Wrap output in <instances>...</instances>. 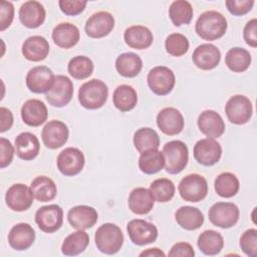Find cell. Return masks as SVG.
Listing matches in <instances>:
<instances>
[{
  "label": "cell",
  "mask_w": 257,
  "mask_h": 257,
  "mask_svg": "<svg viewBox=\"0 0 257 257\" xmlns=\"http://www.w3.org/2000/svg\"><path fill=\"white\" fill-rule=\"evenodd\" d=\"M93 62L84 55H77L71 58L67 65L68 73L75 79H84L93 72Z\"/></svg>",
  "instance_id": "60d3db41"
},
{
  "label": "cell",
  "mask_w": 257,
  "mask_h": 257,
  "mask_svg": "<svg viewBox=\"0 0 257 257\" xmlns=\"http://www.w3.org/2000/svg\"><path fill=\"white\" fill-rule=\"evenodd\" d=\"M126 231L131 241L138 246L154 243L158 238L157 227L143 219L131 220L126 225Z\"/></svg>",
  "instance_id": "30bf717a"
},
{
  "label": "cell",
  "mask_w": 257,
  "mask_h": 257,
  "mask_svg": "<svg viewBox=\"0 0 257 257\" xmlns=\"http://www.w3.org/2000/svg\"><path fill=\"white\" fill-rule=\"evenodd\" d=\"M225 112L230 122L234 124H244L248 122L252 116V102L245 95H233L228 99L225 105Z\"/></svg>",
  "instance_id": "52a82bcc"
},
{
  "label": "cell",
  "mask_w": 257,
  "mask_h": 257,
  "mask_svg": "<svg viewBox=\"0 0 257 257\" xmlns=\"http://www.w3.org/2000/svg\"><path fill=\"white\" fill-rule=\"evenodd\" d=\"M114 27V18L107 11L92 14L85 22V33L91 38H101L108 35Z\"/></svg>",
  "instance_id": "2e32d148"
},
{
  "label": "cell",
  "mask_w": 257,
  "mask_h": 257,
  "mask_svg": "<svg viewBox=\"0 0 257 257\" xmlns=\"http://www.w3.org/2000/svg\"><path fill=\"white\" fill-rule=\"evenodd\" d=\"M166 51L172 56H182L189 49V40L188 38L181 33H172L170 34L165 41Z\"/></svg>",
  "instance_id": "7bdbcfd3"
},
{
  "label": "cell",
  "mask_w": 257,
  "mask_h": 257,
  "mask_svg": "<svg viewBox=\"0 0 257 257\" xmlns=\"http://www.w3.org/2000/svg\"><path fill=\"white\" fill-rule=\"evenodd\" d=\"M214 185L216 193L222 198H231L235 196L240 188L238 178L230 172L220 174L215 179Z\"/></svg>",
  "instance_id": "f35d334b"
},
{
  "label": "cell",
  "mask_w": 257,
  "mask_h": 257,
  "mask_svg": "<svg viewBox=\"0 0 257 257\" xmlns=\"http://www.w3.org/2000/svg\"><path fill=\"white\" fill-rule=\"evenodd\" d=\"M164 167L165 157L163 152L159 151L158 149L146 151L141 154L139 159V168L143 173L153 175L163 170Z\"/></svg>",
  "instance_id": "d590c367"
},
{
  "label": "cell",
  "mask_w": 257,
  "mask_h": 257,
  "mask_svg": "<svg viewBox=\"0 0 257 257\" xmlns=\"http://www.w3.org/2000/svg\"><path fill=\"white\" fill-rule=\"evenodd\" d=\"M33 194L24 184H14L6 192L5 201L9 209L15 212L28 210L33 203Z\"/></svg>",
  "instance_id": "9a60e30c"
},
{
  "label": "cell",
  "mask_w": 257,
  "mask_h": 257,
  "mask_svg": "<svg viewBox=\"0 0 257 257\" xmlns=\"http://www.w3.org/2000/svg\"><path fill=\"white\" fill-rule=\"evenodd\" d=\"M73 95V83L65 75H56L51 88L45 93L49 104L62 107L69 103Z\"/></svg>",
  "instance_id": "9c48e42d"
},
{
  "label": "cell",
  "mask_w": 257,
  "mask_h": 257,
  "mask_svg": "<svg viewBox=\"0 0 257 257\" xmlns=\"http://www.w3.org/2000/svg\"><path fill=\"white\" fill-rule=\"evenodd\" d=\"M123 38L130 47L138 50L149 48L154 40L152 31L143 25H133L126 28Z\"/></svg>",
  "instance_id": "484cf974"
},
{
  "label": "cell",
  "mask_w": 257,
  "mask_h": 257,
  "mask_svg": "<svg viewBox=\"0 0 257 257\" xmlns=\"http://www.w3.org/2000/svg\"><path fill=\"white\" fill-rule=\"evenodd\" d=\"M174 183L166 178L155 180L150 186V192L152 193L155 201L160 203H166L173 199L175 195Z\"/></svg>",
  "instance_id": "b9f144b4"
},
{
  "label": "cell",
  "mask_w": 257,
  "mask_h": 257,
  "mask_svg": "<svg viewBox=\"0 0 257 257\" xmlns=\"http://www.w3.org/2000/svg\"><path fill=\"white\" fill-rule=\"evenodd\" d=\"M98 219L96 210L90 206L79 205L71 208L67 213V220L71 227L77 230L91 228Z\"/></svg>",
  "instance_id": "44dd1931"
},
{
  "label": "cell",
  "mask_w": 257,
  "mask_h": 257,
  "mask_svg": "<svg viewBox=\"0 0 257 257\" xmlns=\"http://www.w3.org/2000/svg\"><path fill=\"white\" fill-rule=\"evenodd\" d=\"M209 220L217 227L231 228L239 220V208L231 202H217L209 210Z\"/></svg>",
  "instance_id": "8992f818"
},
{
  "label": "cell",
  "mask_w": 257,
  "mask_h": 257,
  "mask_svg": "<svg viewBox=\"0 0 257 257\" xmlns=\"http://www.w3.org/2000/svg\"><path fill=\"white\" fill-rule=\"evenodd\" d=\"M251 54L241 47H233L228 50L225 56V63L233 72H244L251 64Z\"/></svg>",
  "instance_id": "8d00e7d4"
},
{
  "label": "cell",
  "mask_w": 257,
  "mask_h": 257,
  "mask_svg": "<svg viewBox=\"0 0 257 257\" xmlns=\"http://www.w3.org/2000/svg\"><path fill=\"white\" fill-rule=\"evenodd\" d=\"M243 37L245 42L251 46H257V19L253 18L248 21L243 30Z\"/></svg>",
  "instance_id": "681fc988"
},
{
  "label": "cell",
  "mask_w": 257,
  "mask_h": 257,
  "mask_svg": "<svg viewBox=\"0 0 257 257\" xmlns=\"http://www.w3.org/2000/svg\"><path fill=\"white\" fill-rule=\"evenodd\" d=\"M169 16L175 26L189 24L193 18V7L186 0L174 1L169 8Z\"/></svg>",
  "instance_id": "ab89813d"
},
{
  "label": "cell",
  "mask_w": 257,
  "mask_h": 257,
  "mask_svg": "<svg viewBox=\"0 0 257 257\" xmlns=\"http://www.w3.org/2000/svg\"><path fill=\"white\" fill-rule=\"evenodd\" d=\"M69 131L67 125L60 120H50L42 128L41 138L46 148L55 150L62 147L68 140Z\"/></svg>",
  "instance_id": "e0dca14e"
},
{
  "label": "cell",
  "mask_w": 257,
  "mask_h": 257,
  "mask_svg": "<svg viewBox=\"0 0 257 257\" xmlns=\"http://www.w3.org/2000/svg\"><path fill=\"white\" fill-rule=\"evenodd\" d=\"M40 151V144L37 137L31 133L25 132L19 134L15 139L16 155L24 161L35 159Z\"/></svg>",
  "instance_id": "4316f807"
},
{
  "label": "cell",
  "mask_w": 257,
  "mask_h": 257,
  "mask_svg": "<svg viewBox=\"0 0 257 257\" xmlns=\"http://www.w3.org/2000/svg\"><path fill=\"white\" fill-rule=\"evenodd\" d=\"M0 168L4 169L9 166L13 160L14 148L10 141L5 138L0 139Z\"/></svg>",
  "instance_id": "c3c4849f"
},
{
  "label": "cell",
  "mask_w": 257,
  "mask_h": 257,
  "mask_svg": "<svg viewBox=\"0 0 257 257\" xmlns=\"http://www.w3.org/2000/svg\"><path fill=\"white\" fill-rule=\"evenodd\" d=\"M227 19L215 10L202 13L196 21V33L204 40L213 41L221 38L227 31Z\"/></svg>",
  "instance_id": "6da1fadb"
},
{
  "label": "cell",
  "mask_w": 257,
  "mask_h": 257,
  "mask_svg": "<svg viewBox=\"0 0 257 257\" xmlns=\"http://www.w3.org/2000/svg\"><path fill=\"white\" fill-rule=\"evenodd\" d=\"M35 222L41 231L53 233L62 226L63 211L56 204L43 206L36 211Z\"/></svg>",
  "instance_id": "7c38bea8"
},
{
  "label": "cell",
  "mask_w": 257,
  "mask_h": 257,
  "mask_svg": "<svg viewBox=\"0 0 257 257\" xmlns=\"http://www.w3.org/2000/svg\"><path fill=\"white\" fill-rule=\"evenodd\" d=\"M192 59L194 64L203 70H211L215 68L221 59V52L211 43L199 45L193 52Z\"/></svg>",
  "instance_id": "ffe728a7"
},
{
  "label": "cell",
  "mask_w": 257,
  "mask_h": 257,
  "mask_svg": "<svg viewBox=\"0 0 257 257\" xmlns=\"http://www.w3.org/2000/svg\"><path fill=\"white\" fill-rule=\"evenodd\" d=\"M228 11L235 16L247 14L253 7V0H227L225 2Z\"/></svg>",
  "instance_id": "f6af8a7d"
},
{
  "label": "cell",
  "mask_w": 257,
  "mask_h": 257,
  "mask_svg": "<svg viewBox=\"0 0 257 257\" xmlns=\"http://www.w3.org/2000/svg\"><path fill=\"white\" fill-rule=\"evenodd\" d=\"M198 247L205 255H217L224 247L223 236L214 230H206L198 237Z\"/></svg>",
  "instance_id": "836d02e7"
},
{
  "label": "cell",
  "mask_w": 257,
  "mask_h": 257,
  "mask_svg": "<svg viewBox=\"0 0 257 257\" xmlns=\"http://www.w3.org/2000/svg\"><path fill=\"white\" fill-rule=\"evenodd\" d=\"M134 145L139 153L156 150L160 146V138L157 132L151 127H141L134 135Z\"/></svg>",
  "instance_id": "74e56055"
},
{
  "label": "cell",
  "mask_w": 257,
  "mask_h": 257,
  "mask_svg": "<svg viewBox=\"0 0 257 257\" xmlns=\"http://www.w3.org/2000/svg\"><path fill=\"white\" fill-rule=\"evenodd\" d=\"M175 219L183 229L193 231L199 229L204 223L203 213L195 207L183 206L175 213Z\"/></svg>",
  "instance_id": "f546056e"
},
{
  "label": "cell",
  "mask_w": 257,
  "mask_h": 257,
  "mask_svg": "<svg viewBox=\"0 0 257 257\" xmlns=\"http://www.w3.org/2000/svg\"><path fill=\"white\" fill-rule=\"evenodd\" d=\"M169 256H187V257H193L195 256L194 248L191 244L187 242H178L171 248Z\"/></svg>",
  "instance_id": "f907efd6"
},
{
  "label": "cell",
  "mask_w": 257,
  "mask_h": 257,
  "mask_svg": "<svg viewBox=\"0 0 257 257\" xmlns=\"http://www.w3.org/2000/svg\"><path fill=\"white\" fill-rule=\"evenodd\" d=\"M55 75L52 70L44 65L31 68L26 75V85L34 93H46L54 82Z\"/></svg>",
  "instance_id": "4fadbf2b"
},
{
  "label": "cell",
  "mask_w": 257,
  "mask_h": 257,
  "mask_svg": "<svg viewBox=\"0 0 257 257\" xmlns=\"http://www.w3.org/2000/svg\"><path fill=\"white\" fill-rule=\"evenodd\" d=\"M108 95L106 84L96 78L84 82L78 90V101L87 109H97L103 106Z\"/></svg>",
  "instance_id": "3957f363"
},
{
  "label": "cell",
  "mask_w": 257,
  "mask_h": 257,
  "mask_svg": "<svg viewBox=\"0 0 257 257\" xmlns=\"http://www.w3.org/2000/svg\"><path fill=\"white\" fill-rule=\"evenodd\" d=\"M222 156V148L214 139H202L194 146V158L203 166H213Z\"/></svg>",
  "instance_id": "5bb4252c"
},
{
  "label": "cell",
  "mask_w": 257,
  "mask_h": 257,
  "mask_svg": "<svg viewBox=\"0 0 257 257\" xmlns=\"http://www.w3.org/2000/svg\"><path fill=\"white\" fill-rule=\"evenodd\" d=\"M140 256H150V257H152V256H162V257H164L165 253L159 248H150L146 251H143L140 254Z\"/></svg>",
  "instance_id": "f5cc1de1"
},
{
  "label": "cell",
  "mask_w": 257,
  "mask_h": 257,
  "mask_svg": "<svg viewBox=\"0 0 257 257\" xmlns=\"http://www.w3.org/2000/svg\"><path fill=\"white\" fill-rule=\"evenodd\" d=\"M0 118H1V123H0V132L4 133L8 130L11 128L13 124V114L10 109L6 107H0Z\"/></svg>",
  "instance_id": "816d5d0a"
},
{
  "label": "cell",
  "mask_w": 257,
  "mask_h": 257,
  "mask_svg": "<svg viewBox=\"0 0 257 257\" xmlns=\"http://www.w3.org/2000/svg\"><path fill=\"white\" fill-rule=\"evenodd\" d=\"M240 247L249 257L257 256V230L248 229L240 238Z\"/></svg>",
  "instance_id": "ee69618b"
},
{
  "label": "cell",
  "mask_w": 257,
  "mask_h": 257,
  "mask_svg": "<svg viewBox=\"0 0 257 257\" xmlns=\"http://www.w3.org/2000/svg\"><path fill=\"white\" fill-rule=\"evenodd\" d=\"M116 71L124 77H135L137 76L142 68L143 61L142 58L134 52H124L117 56L115 60Z\"/></svg>",
  "instance_id": "4dcf8cb0"
},
{
  "label": "cell",
  "mask_w": 257,
  "mask_h": 257,
  "mask_svg": "<svg viewBox=\"0 0 257 257\" xmlns=\"http://www.w3.org/2000/svg\"><path fill=\"white\" fill-rule=\"evenodd\" d=\"M157 124L165 135L175 136L183 131L185 120L177 108L165 107L157 115Z\"/></svg>",
  "instance_id": "ac0fdd59"
},
{
  "label": "cell",
  "mask_w": 257,
  "mask_h": 257,
  "mask_svg": "<svg viewBox=\"0 0 257 257\" xmlns=\"http://www.w3.org/2000/svg\"><path fill=\"white\" fill-rule=\"evenodd\" d=\"M88 244V234L83 230H77L64 239L61 245V252L66 256H75L82 253Z\"/></svg>",
  "instance_id": "e575fe53"
},
{
  "label": "cell",
  "mask_w": 257,
  "mask_h": 257,
  "mask_svg": "<svg viewBox=\"0 0 257 257\" xmlns=\"http://www.w3.org/2000/svg\"><path fill=\"white\" fill-rule=\"evenodd\" d=\"M34 240L35 232L27 223H18L14 225L8 234L9 245L17 251L28 249L33 244Z\"/></svg>",
  "instance_id": "cb8c5ba5"
},
{
  "label": "cell",
  "mask_w": 257,
  "mask_h": 257,
  "mask_svg": "<svg viewBox=\"0 0 257 257\" xmlns=\"http://www.w3.org/2000/svg\"><path fill=\"white\" fill-rule=\"evenodd\" d=\"M84 155L76 148H66L57 156L56 164L58 171L68 177L79 174L84 166Z\"/></svg>",
  "instance_id": "8fae6325"
},
{
  "label": "cell",
  "mask_w": 257,
  "mask_h": 257,
  "mask_svg": "<svg viewBox=\"0 0 257 257\" xmlns=\"http://www.w3.org/2000/svg\"><path fill=\"white\" fill-rule=\"evenodd\" d=\"M96 248L104 254L117 253L123 244V234L120 228L113 223H104L99 226L94 235Z\"/></svg>",
  "instance_id": "7a4b0ae2"
},
{
  "label": "cell",
  "mask_w": 257,
  "mask_h": 257,
  "mask_svg": "<svg viewBox=\"0 0 257 257\" xmlns=\"http://www.w3.org/2000/svg\"><path fill=\"white\" fill-rule=\"evenodd\" d=\"M14 18V7L11 2H0V30L4 31L8 28Z\"/></svg>",
  "instance_id": "7dc6e473"
},
{
  "label": "cell",
  "mask_w": 257,
  "mask_h": 257,
  "mask_svg": "<svg viewBox=\"0 0 257 257\" xmlns=\"http://www.w3.org/2000/svg\"><path fill=\"white\" fill-rule=\"evenodd\" d=\"M80 34L78 28L69 22L57 24L52 31L53 42L64 49L73 47L79 40Z\"/></svg>",
  "instance_id": "83f0119b"
},
{
  "label": "cell",
  "mask_w": 257,
  "mask_h": 257,
  "mask_svg": "<svg viewBox=\"0 0 257 257\" xmlns=\"http://www.w3.org/2000/svg\"><path fill=\"white\" fill-rule=\"evenodd\" d=\"M130 210L137 215H145L151 212L154 207L155 199L150 190L139 187L134 189L127 200Z\"/></svg>",
  "instance_id": "f1b7e54d"
},
{
  "label": "cell",
  "mask_w": 257,
  "mask_h": 257,
  "mask_svg": "<svg viewBox=\"0 0 257 257\" xmlns=\"http://www.w3.org/2000/svg\"><path fill=\"white\" fill-rule=\"evenodd\" d=\"M112 101L114 106L122 111H130L137 105L138 102V94L135 88L127 84L118 85L112 95Z\"/></svg>",
  "instance_id": "d6a6232c"
},
{
  "label": "cell",
  "mask_w": 257,
  "mask_h": 257,
  "mask_svg": "<svg viewBox=\"0 0 257 257\" xmlns=\"http://www.w3.org/2000/svg\"><path fill=\"white\" fill-rule=\"evenodd\" d=\"M48 116L47 107L43 101L32 98L24 102L21 107V118L29 126H39Z\"/></svg>",
  "instance_id": "7402d4cb"
},
{
  "label": "cell",
  "mask_w": 257,
  "mask_h": 257,
  "mask_svg": "<svg viewBox=\"0 0 257 257\" xmlns=\"http://www.w3.org/2000/svg\"><path fill=\"white\" fill-rule=\"evenodd\" d=\"M197 123L200 132L209 139L219 138L225 132V122L222 116L212 109L201 112Z\"/></svg>",
  "instance_id": "d6986e66"
},
{
  "label": "cell",
  "mask_w": 257,
  "mask_h": 257,
  "mask_svg": "<svg viewBox=\"0 0 257 257\" xmlns=\"http://www.w3.org/2000/svg\"><path fill=\"white\" fill-rule=\"evenodd\" d=\"M176 83V77L172 69L167 66H156L148 74V84L151 90L158 95L170 93Z\"/></svg>",
  "instance_id": "ba28073f"
},
{
  "label": "cell",
  "mask_w": 257,
  "mask_h": 257,
  "mask_svg": "<svg viewBox=\"0 0 257 257\" xmlns=\"http://www.w3.org/2000/svg\"><path fill=\"white\" fill-rule=\"evenodd\" d=\"M49 53L48 41L40 35L28 37L22 44V54L30 61L37 62L44 60Z\"/></svg>",
  "instance_id": "d4e9b609"
},
{
  "label": "cell",
  "mask_w": 257,
  "mask_h": 257,
  "mask_svg": "<svg viewBox=\"0 0 257 257\" xmlns=\"http://www.w3.org/2000/svg\"><path fill=\"white\" fill-rule=\"evenodd\" d=\"M178 190L183 200L197 203L206 198L208 194V183L203 176L190 174L181 180Z\"/></svg>",
  "instance_id": "5b68a950"
},
{
  "label": "cell",
  "mask_w": 257,
  "mask_h": 257,
  "mask_svg": "<svg viewBox=\"0 0 257 257\" xmlns=\"http://www.w3.org/2000/svg\"><path fill=\"white\" fill-rule=\"evenodd\" d=\"M87 2L86 1H80V0H60L58 1V5L60 10L65 14L69 16H75L80 14Z\"/></svg>",
  "instance_id": "bcb514c9"
},
{
  "label": "cell",
  "mask_w": 257,
  "mask_h": 257,
  "mask_svg": "<svg viewBox=\"0 0 257 257\" xmlns=\"http://www.w3.org/2000/svg\"><path fill=\"white\" fill-rule=\"evenodd\" d=\"M34 198L39 202L52 201L57 194V187L54 181L46 176L36 177L30 185Z\"/></svg>",
  "instance_id": "1f68e13d"
},
{
  "label": "cell",
  "mask_w": 257,
  "mask_h": 257,
  "mask_svg": "<svg viewBox=\"0 0 257 257\" xmlns=\"http://www.w3.org/2000/svg\"><path fill=\"white\" fill-rule=\"evenodd\" d=\"M19 19L27 28H37L43 24L45 20V9L38 1H26L19 9Z\"/></svg>",
  "instance_id": "603a6c76"
},
{
  "label": "cell",
  "mask_w": 257,
  "mask_h": 257,
  "mask_svg": "<svg viewBox=\"0 0 257 257\" xmlns=\"http://www.w3.org/2000/svg\"><path fill=\"white\" fill-rule=\"evenodd\" d=\"M165 157V169L169 174L181 173L189 161V151L187 145L182 141L168 142L163 148Z\"/></svg>",
  "instance_id": "277c9868"
}]
</instances>
